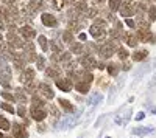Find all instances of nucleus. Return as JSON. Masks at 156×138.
Wrapping results in <instances>:
<instances>
[{"label": "nucleus", "mask_w": 156, "mask_h": 138, "mask_svg": "<svg viewBox=\"0 0 156 138\" xmlns=\"http://www.w3.org/2000/svg\"><path fill=\"white\" fill-rule=\"evenodd\" d=\"M89 33H90V36H92L94 39L103 41V39H105V36H106V22L101 20V19H97L92 27L89 28Z\"/></svg>", "instance_id": "f257e3e1"}, {"label": "nucleus", "mask_w": 156, "mask_h": 138, "mask_svg": "<svg viewBox=\"0 0 156 138\" xmlns=\"http://www.w3.org/2000/svg\"><path fill=\"white\" fill-rule=\"evenodd\" d=\"M150 70H151V64H150V62H144V64H140L139 68H137L136 73H134V78H133L131 87H134L137 82H140V79L144 78V74H147Z\"/></svg>", "instance_id": "f03ea898"}, {"label": "nucleus", "mask_w": 156, "mask_h": 138, "mask_svg": "<svg viewBox=\"0 0 156 138\" xmlns=\"http://www.w3.org/2000/svg\"><path fill=\"white\" fill-rule=\"evenodd\" d=\"M98 53L101 58H111L114 53H115V44L112 41H106L105 44H103L100 48H98Z\"/></svg>", "instance_id": "7ed1b4c3"}, {"label": "nucleus", "mask_w": 156, "mask_h": 138, "mask_svg": "<svg viewBox=\"0 0 156 138\" xmlns=\"http://www.w3.org/2000/svg\"><path fill=\"white\" fill-rule=\"evenodd\" d=\"M9 81H11V68L8 65H3L0 68V85L5 89H9Z\"/></svg>", "instance_id": "20e7f679"}, {"label": "nucleus", "mask_w": 156, "mask_h": 138, "mask_svg": "<svg viewBox=\"0 0 156 138\" xmlns=\"http://www.w3.org/2000/svg\"><path fill=\"white\" fill-rule=\"evenodd\" d=\"M30 113H31V118L36 120V121H42L47 118V113L42 107H36V106H31L30 109Z\"/></svg>", "instance_id": "39448f33"}, {"label": "nucleus", "mask_w": 156, "mask_h": 138, "mask_svg": "<svg viewBox=\"0 0 156 138\" xmlns=\"http://www.w3.org/2000/svg\"><path fill=\"white\" fill-rule=\"evenodd\" d=\"M41 20H42V23L45 25V27H48V28H55L56 25H58L56 17L53 14H48V12H44V14L41 16Z\"/></svg>", "instance_id": "423d86ee"}, {"label": "nucleus", "mask_w": 156, "mask_h": 138, "mask_svg": "<svg viewBox=\"0 0 156 138\" xmlns=\"http://www.w3.org/2000/svg\"><path fill=\"white\" fill-rule=\"evenodd\" d=\"M12 135H14V138H28V132L25 126H20L17 123L12 124Z\"/></svg>", "instance_id": "0eeeda50"}, {"label": "nucleus", "mask_w": 156, "mask_h": 138, "mask_svg": "<svg viewBox=\"0 0 156 138\" xmlns=\"http://www.w3.org/2000/svg\"><path fill=\"white\" fill-rule=\"evenodd\" d=\"M80 64H81V67H83V70H90V68H94V67H97V62H95V59L92 58V56H83L81 58V61H80Z\"/></svg>", "instance_id": "6e6552de"}, {"label": "nucleus", "mask_w": 156, "mask_h": 138, "mask_svg": "<svg viewBox=\"0 0 156 138\" xmlns=\"http://www.w3.org/2000/svg\"><path fill=\"white\" fill-rule=\"evenodd\" d=\"M20 81H22L25 85L30 84V82H33V81H34V70H33V68H25V70L22 71Z\"/></svg>", "instance_id": "1a4fd4ad"}, {"label": "nucleus", "mask_w": 156, "mask_h": 138, "mask_svg": "<svg viewBox=\"0 0 156 138\" xmlns=\"http://www.w3.org/2000/svg\"><path fill=\"white\" fill-rule=\"evenodd\" d=\"M56 85L59 87V90H62V92H70V89H72V81L69 79V78H59V79H56Z\"/></svg>", "instance_id": "9d476101"}, {"label": "nucleus", "mask_w": 156, "mask_h": 138, "mask_svg": "<svg viewBox=\"0 0 156 138\" xmlns=\"http://www.w3.org/2000/svg\"><path fill=\"white\" fill-rule=\"evenodd\" d=\"M19 33H20V36L25 37L28 42H30L31 39H34V36H36V31H34L31 27H22V28L19 30Z\"/></svg>", "instance_id": "9b49d317"}, {"label": "nucleus", "mask_w": 156, "mask_h": 138, "mask_svg": "<svg viewBox=\"0 0 156 138\" xmlns=\"http://www.w3.org/2000/svg\"><path fill=\"white\" fill-rule=\"evenodd\" d=\"M137 39H140L142 42H154L153 34L150 30H139L137 31Z\"/></svg>", "instance_id": "f8f14e48"}, {"label": "nucleus", "mask_w": 156, "mask_h": 138, "mask_svg": "<svg viewBox=\"0 0 156 138\" xmlns=\"http://www.w3.org/2000/svg\"><path fill=\"white\" fill-rule=\"evenodd\" d=\"M39 92H41L47 99H51V98L55 96L53 90H51V87H50L48 84H45V82H41V84H39Z\"/></svg>", "instance_id": "ddd939ff"}, {"label": "nucleus", "mask_w": 156, "mask_h": 138, "mask_svg": "<svg viewBox=\"0 0 156 138\" xmlns=\"http://www.w3.org/2000/svg\"><path fill=\"white\" fill-rule=\"evenodd\" d=\"M58 101H59V106H61V109L64 110V112H66V115H72V112L75 110V107H73V104L69 101V99H58Z\"/></svg>", "instance_id": "4468645a"}, {"label": "nucleus", "mask_w": 156, "mask_h": 138, "mask_svg": "<svg viewBox=\"0 0 156 138\" xmlns=\"http://www.w3.org/2000/svg\"><path fill=\"white\" fill-rule=\"evenodd\" d=\"M133 14H136V12H134V8L129 3H125V5L120 6V16H123L125 19H129Z\"/></svg>", "instance_id": "2eb2a0df"}, {"label": "nucleus", "mask_w": 156, "mask_h": 138, "mask_svg": "<svg viewBox=\"0 0 156 138\" xmlns=\"http://www.w3.org/2000/svg\"><path fill=\"white\" fill-rule=\"evenodd\" d=\"M154 132V129L153 127H150V126H147V127H134L133 130H131V133L133 135H137V136H144V135H147V133H153Z\"/></svg>", "instance_id": "dca6fc26"}, {"label": "nucleus", "mask_w": 156, "mask_h": 138, "mask_svg": "<svg viewBox=\"0 0 156 138\" xmlns=\"http://www.w3.org/2000/svg\"><path fill=\"white\" fill-rule=\"evenodd\" d=\"M14 99H16V101H19V103L23 106V103H27V93H25V90H23V89H16V92H14Z\"/></svg>", "instance_id": "f3484780"}, {"label": "nucleus", "mask_w": 156, "mask_h": 138, "mask_svg": "<svg viewBox=\"0 0 156 138\" xmlns=\"http://www.w3.org/2000/svg\"><path fill=\"white\" fill-rule=\"evenodd\" d=\"M147 56H148V51H147V50H137V51L133 53V61L140 62V61H144Z\"/></svg>", "instance_id": "a211bd4d"}, {"label": "nucleus", "mask_w": 156, "mask_h": 138, "mask_svg": "<svg viewBox=\"0 0 156 138\" xmlns=\"http://www.w3.org/2000/svg\"><path fill=\"white\" fill-rule=\"evenodd\" d=\"M147 19H148V22H154L156 20V6L154 5H150L147 8Z\"/></svg>", "instance_id": "6ab92c4d"}, {"label": "nucleus", "mask_w": 156, "mask_h": 138, "mask_svg": "<svg viewBox=\"0 0 156 138\" xmlns=\"http://www.w3.org/2000/svg\"><path fill=\"white\" fill-rule=\"evenodd\" d=\"M45 74H47L48 78H56V76H61V70H59V67L56 65V67L48 68V70L45 71Z\"/></svg>", "instance_id": "aec40b11"}, {"label": "nucleus", "mask_w": 156, "mask_h": 138, "mask_svg": "<svg viewBox=\"0 0 156 138\" xmlns=\"http://www.w3.org/2000/svg\"><path fill=\"white\" fill-rule=\"evenodd\" d=\"M89 85L90 84H86V82H76L75 84V90L80 92V93H87L89 92Z\"/></svg>", "instance_id": "412c9836"}, {"label": "nucleus", "mask_w": 156, "mask_h": 138, "mask_svg": "<svg viewBox=\"0 0 156 138\" xmlns=\"http://www.w3.org/2000/svg\"><path fill=\"white\" fill-rule=\"evenodd\" d=\"M44 8V3L41 2V0H31V3H30V11L31 12H36L37 9H42Z\"/></svg>", "instance_id": "4be33fe9"}, {"label": "nucleus", "mask_w": 156, "mask_h": 138, "mask_svg": "<svg viewBox=\"0 0 156 138\" xmlns=\"http://www.w3.org/2000/svg\"><path fill=\"white\" fill-rule=\"evenodd\" d=\"M120 6H122V0H109V9H111L112 12L119 11Z\"/></svg>", "instance_id": "5701e85b"}, {"label": "nucleus", "mask_w": 156, "mask_h": 138, "mask_svg": "<svg viewBox=\"0 0 156 138\" xmlns=\"http://www.w3.org/2000/svg\"><path fill=\"white\" fill-rule=\"evenodd\" d=\"M131 115H133V109H126L125 113H123V117H122V124H123V126H126V124L129 123V120H131Z\"/></svg>", "instance_id": "b1692460"}, {"label": "nucleus", "mask_w": 156, "mask_h": 138, "mask_svg": "<svg viewBox=\"0 0 156 138\" xmlns=\"http://www.w3.org/2000/svg\"><path fill=\"white\" fill-rule=\"evenodd\" d=\"M37 42H39V45H41L42 51H47V50H48V41H47V37L45 36H39L37 37Z\"/></svg>", "instance_id": "393cba45"}, {"label": "nucleus", "mask_w": 156, "mask_h": 138, "mask_svg": "<svg viewBox=\"0 0 156 138\" xmlns=\"http://www.w3.org/2000/svg\"><path fill=\"white\" fill-rule=\"evenodd\" d=\"M117 92H119V89H117V85H112L111 89H109V95H108V104H112V101H114V98H115Z\"/></svg>", "instance_id": "a878e982"}, {"label": "nucleus", "mask_w": 156, "mask_h": 138, "mask_svg": "<svg viewBox=\"0 0 156 138\" xmlns=\"http://www.w3.org/2000/svg\"><path fill=\"white\" fill-rule=\"evenodd\" d=\"M48 110H50V115H51V118H53V121L56 123L58 120H59V110L55 107V106H48Z\"/></svg>", "instance_id": "bb28decb"}, {"label": "nucleus", "mask_w": 156, "mask_h": 138, "mask_svg": "<svg viewBox=\"0 0 156 138\" xmlns=\"http://www.w3.org/2000/svg\"><path fill=\"white\" fill-rule=\"evenodd\" d=\"M106 68H108L111 76H117V74H119V65H117V64H108Z\"/></svg>", "instance_id": "cd10ccee"}, {"label": "nucleus", "mask_w": 156, "mask_h": 138, "mask_svg": "<svg viewBox=\"0 0 156 138\" xmlns=\"http://www.w3.org/2000/svg\"><path fill=\"white\" fill-rule=\"evenodd\" d=\"M36 67H37V70H44L45 68V59H44V56H36Z\"/></svg>", "instance_id": "c85d7f7f"}, {"label": "nucleus", "mask_w": 156, "mask_h": 138, "mask_svg": "<svg viewBox=\"0 0 156 138\" xmlns=\"http://www.w3.org/2000/svg\"><path fill=\"white\" fill-rule=\"evenodd\" d=\"M9 127H11V123H9L5 117L0 115V129H2V130H8Z\"/></svg>", "instance_id": "c756f323"}, {"label": "nucleus", "mask_w": 156, "mask_h": 138, "mask_svg": "<svg viewBox=\"0 0 156 138\" xmlns=\"http://www.w3.org/2000/svg\"><path fill=\"white\" fill-rule=\"evenodd\" d=\"M31 99H33V106H36V107H42V106H44V101H42V99L39 98L36 93L33 95V98H31Z\"/></svg>", "instance_id": "7c9ffc66"}, {"label": "nucleus", "mask_w": 156, "mask_h": 138, "mask_svg": "<svg viewBox=\"0 0 156 138\" xmlns=\"http://www.w3.org/2000/svg\"><path fill=\"white\" fill-rule=\"evenodd\" d=\"M70 50H72L73 54H81V53H83V47H81L80 44H73Z\"/></svg>", "instance_id": "2f4dec72"}, {"label": "nucleus", "mask_w": 156, "mask_h": 138, "mask_svg": "<svg viewBox=\"0 0 156 138\" xmlns=\"http://www.w3.org/2000/svg\"><path fill=\"white\" fill-rule=\"evenodd\" d=\"M0 109L9 112V113H14V107H12L11 104H8V103H2V104H0Z\"/></svg>", "instance_id": "473e14b6"}, {"label": "nucleus", "mask_w": 156, "mask_h": 138, "mask_svg": "<svg viewBox=\"0 0 156 138\" xmlns=\"http://www.w3.org/2000/svg\"><path fill=\"white\" fill-rule=\"evenodd\" d=\"M62 39L66 44H70L72 42V31H64L62 33Z\"/></svg>", "instance_id": "72a5a7b5"}, {"label": "nucleus", "mask_w": 156, "mask_h": 138, "mask_svg": "<svg viewBox=\"0 0 156 138\" xmlns=\"http://www.w3.org/2000/svg\"><path fill=\"white\" fill-rule=\"evenodd\" d=\"M17 115L20 117V118H25V117H27V109H25V106H19L17 107Z\"/></svg>", "instance_id": "f704fd0d"}, {"label": "nucleus", "mask_w": 156, "mask_h": 138, "mask_svg": "<svg viewBox=\"0 0 156 138\" xmlns=\"http://www.w3.org/2000/svg\"><path fill=\"white\" fill-rule=\"evenodd\" d=\"M117 51H119V53H117V54H119V58H120L122 61H125V59L128 58V54H129V53L126 51L125 48H119V50H117Z\"/></svg>", "instance_id": "c9c22d12"}, {"label": "nucleus", "mask_w": 156, "mask_h": 138, "mask_svg": "<svg viewBox=\"0 0 156 138\" xmlns=\"http://www.w3.org/2000/svg\"><path fill=\"white\" fill-rule=\"evenodd\" d=\"M0 95H2V98L6 99V101H16V99H14V95H11V93H8V92H2Z\"/></svg>", "instance_id": "e433bc0d"}, {"label": "nucleus", "mask_w": 156, "mask_h": 138, "mask_svg": "<svg viewBox=\"0 0 156 138\" xmlns=\"http://www.w3.org/2000/svg\"><path fill=\"white\" fill-rule=\"evenodd\" d=\"M105 118H106V113H103V115H100V117L97 118V121H95V126H94V127H100V126H101V123L105 121Z\"/></svg>", "instance_id": "4c0bfd02"}, {"label": "nucleus", "mask_w": 156, "mask_h": 138, "mask_svg": "<svg viewBox=\"0 0 156 138\" xmlns=\"http://www.w3.org/2000/svg\"><path fill=\"white\" fill-rule=\"evenodd\" d=\"M76 9H78V11H84V12H87V5H86L84 2H80V3H76Z\"/></svg>", "instance_id": "58836bf2"}, {"label": "nucleus", "mask_w": 156, "mask_h": 138, "mask_svg": "<svg viewBox=\"0 0 156 138\" xmlns=\"http://www.w3.org/2000/svg\"><path fill=\"white\" fill-rule=\"evenodd\" d=\"M87 17H90V19H94L95 16H97V9H87Z\"/></svg>", "instance_id": "ea45409f"}, {"label": "nucleus", "mask_w": 156, "mask_h": 138, "mask_svg": "<svg viewBox=\"0 0 156 138\" xmlns=\"http://www.w3.org/2000/svg\"><path fill=\"white\" fill-rule=\"evenodd\" d=\"M125 23H126V27H129V28H134L136 27V23H134L133 19H125Z\"/></svg>", "instance_id": "a19ab883"}, {"label": "nucleus", "mask_w": 156, "mask_h": 138, "mask_svg": "<svg viewBox=\"0 0 156 138\" xmlns=\"http://www.w3.org/2000/svg\"><path fill=\"white\" fill-rule=\"evenodd\" d=\"M156 85V73L153 74V78L150 79V82H148V89H151V87H154Z\"/></svg>", "instance_id": "79ce46f5"}, {"label": "nucleus", "mask_w": 156, "mask_h": 138, "mask_svg": "<svg viewBox=\"0 0 156 138\" xmlns=\"http://www.w3.org/2000/svg\"><path fill=\"white\" fill-rule=\"evenodd\" d=\"M144 118H145V113H144V112H139V113L136 115V121H142Z\"/></svg>", "instance_id": "37998d69"}, {"label": "nucleus", "mask_w": 156, "mask_h": 138, "mask_svg": "<svg viewBox=\"0 0 156 138\" xmlns=\"http://www.w3.org/2000/svg\"><path fill=\"white\" fill-rule=\"evenodd\" d=\"M37 130L41 132V133H44V132L47 130V126H45V124H39V127H37Z\"/></svg>", "instance_id": "c03bdc74"}, {"label": "nucleus", "mask_w": 156, "mask_h": 138, "mask_svg": "<svg viewBox=\"0 0 156 138\" xmlns=\"http://www.w3.org/2000/svg\"><path fill=\"white\" fill-rule=\"evenodd\" d=\"M122 68H123V70L126 71V70H129V68H131V64H129V62H125V65H123Z\"/></svg>", "instance_id": "a18cd8bd"}, {"label": "nucleus", "mask_w": 156, "mask_h": 138, "mask_svg": "<svg viewBox=\"0 0 156 138\" xmlns=\"http://www.w3.org/2000/svg\"><path fill=\"white\" fill-rule=\"evenodd\" d=\"M97 67H98L100 70H103V68H105V64H103V62H97Z\"/></svg>", "instance_id": "49530a36"}, {"label": "nucleus", "mask_w": 156, "mask_h": 138, "mask_svg": "<svg viewBox=\"0 0 156 138\" xmlns=\"http://www.w3.org/2000/svg\"><path fill=\"white\" fill-rule=\"evenodd\" d=\"M80 41H83V42H84V41H87V39H86V34H84V33H81V34H80Z\"/></svg>", "instance_id": "de8ad7c7"}, {"label": "nucleus", "mask_w": 156, "mask_h": 138, "mask_svg": "<svg viewBox=\"0 0 156 138\" xmlns=\"http://www.w3.org/2000/svg\"><path fill=\"white\" fill-rule=\"evenodd\" d=\"M0 2H5V3H8V5H11V3H14L16 0H0Z\"/></svg>", "instance_id": "09e8293b"}, {"label": "nucleus", "mask_w": 156, "mask_h": 138, "mask_svg": "<svg viewBox=\"0 0 156 138\" xmlns=\"http://www.w3.org/2000/svg\"><path fill=\"white\" fill-rule=\"evenodd\" d=\"M150 113H151V115H156V107H151V109H150Z\"/></svg>", "instance_id": "8fccbe9b"}, {"label": "nucleus", "mask_w": 156, "mask_h": 138, "mask_svg": "<svg viewBox=\"0 0 156 138\" xmlns=\"http://www.w3.org/2000/svg\"><path fill=\"white\" fill-rule=\"evenodd\" d=\"M103 2H105V0H94V3H95V5H98V3H100V5H101V3H103Z\"/></svg>", "instance_id": "3c124183"}, {"label": "nucleus", "mask_w": 156, "mask_h": 138, "mask_svg": "<svg viewBox=\"0 0 156 138\" xmlns=\"http://www.w3.org/2000/svg\"><path fill=\"white\" fill-rule=\"evenodd\" d=\"M0 138H5V135H3L2 132H0Z\"/></svg>", "instance_id": "603ef678"}, {"label": "nucleus", "mask_w": 156, "mask_h": 138, "mask_svg": "<svg viewBox=\"0 0 156 138\" xmlns=\"http://www.w3.org/2000/svg\"><path fill=\"white\" fill-rule=\"evenodd\" d=\"M78 138H84V133H81V135H80V136H78Z\"/></svg>", "instance_id": "864d4df0"}, {"label": "nucleus", "mask_w": 156, "mask_h": 138, "mask_svg": "<svg viewBox=\"0 0 156 138\" xmlns=\"http://www.w3.org/2000/svg\"><path fill=\"white\" fill-rule=\"evenodd\" d=\"M142 2H153V0H142Z\"/></svg>", "instance_id": "5fc2aeb1"}, {"label": "nucleus", "mask_w": 156, "mask_h": 138, "mask_svg": "<svg viewBox=\"0 0 156 138\" xmlns=\"http://www.w3.org/2000/svg\"><path fill=\"white\" fill-rule=\"evenodd\" d=\"M100 136H101V132H100V135H98V136H97V138H100Z\"/></svg>", "instance_id": "6e6d98bb"}, {"label": "nucleus", "mask_w": 156, "mask_h": 138, "mask_svg": "<svg viewBox=\"0 0 156 138\" xmlns=\"http://www.w3.org/2000/svg\"><path fill=\"white\" fill-rule=\"evenodd\" d=\"M105 138H111V136H105Z\"/></svg>", "instance_id": "4d7b16f0"}, {"label": "nucleus", "mask_w": 156, "mask_h": 138, "mask_svg": "<svg viewBox=\"0 0 156 138\" xmlns=\"http://www.w3.org/2000/svg\"><path fill=\"white\" fill-rule=\"evenodd\" d=\"M128 2H133V0H128Z\"/></svg>", "instance_id": "13d9d810"}]
</instances>
